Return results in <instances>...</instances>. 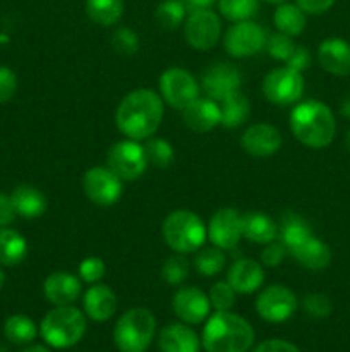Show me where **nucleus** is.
<instances>
[{
  "instance_id": "nucleus-1",
  "label": "nucleus",
  "mask_w": 350,
  "mask_h": 352,
  "mask_svg": "<svg viewBox=\"0 0 350 352\" xmlns=\"http://www.w3.org/2000/svg\"><path fill=\"white\" fill-rule=\"evenodd\" d=\"M163 119V100L148 88L127 93L115 112V124L120 133L134 141L153 136Z\"/></svg>"
},
{
  "instance_id": "nucleus-2",
  "label": "nucleus",
  "mask_w": 350,
  "mask_h": 352,
  "mask_svg": "<svg viewBox=\"0 0 350 352\" xmlns=\"http://www.w3.org/2000/svg\"><path fill=\"white\" fill-rule=\"evenodd\" d=\"M206 352H247L254 344V329L242 316L232 311H216L202 329Z\"/></svg>"
},
{
  "instance_id": "nucleus-3",
  "label": "nucleus",
  "mask_w": 350,
  "mask_h": 352,
  "mask_svg": "<svg viewBox=\"0 0 350 352\" xmlns=\"http://www.w3.org/2000/svg\"><path fill=\"white\" fill-rule=\"evenodd\" d=\"M290 129L304 146L326 148L336 133L333 112L321 102L307 100L294 107L290 112Z\"/></svg>"
},
{
  "instance_id": "nucleus-4",
  "label": "nucleus",
  "mask_w": 350,
  "mask_h": 352,
  "mask_svg": "<svg viewBox=\"0 0 350 352\" xmlns=\"http://www.w3.org/2000/svg\"><path fill=\"white\" fill-rule=\"evenodd\" d=\"M88 322L84 313L74 306H55L40 323V336L55 349H69L81 342Z\"/></svg>"
},
{
  "instance_id": "nucleus-5",
  "label": "nucleus",
  "mask_w": 350,
  "mask_h": 352,
  "mask_svg": "<svg viewBox=\"0 0 350 352\" xmlns=\"http://www.w3.org/2000/svg\"><path fill=\"white\" fill-rule=\"evenodd\" d=\"M161 234L172 251L178 254L194 253L205 244L208 229L205 222L189 210H175L163 220Z\"/></svg>"
},
{
  "instance_id": "nucleus-6",
  "label": "nucleus",
  "mask_w": 350,
  "mask_h": 352,
  "mask_svg": "<svg viewBox=\"0 0 350 352\" xmlns=\"http://www.w3.org/2000/svg\"><path fill=\"white\" fill-rule=\"evenodd\" d=\"M156 333V318L146 308L124 313L113 329V342L120 352H144Z\"/></svg>"
},
{
  "instance_id": "nucleus-7",
  "label": "nucleus",
  "mask_w": 350,
  "mask_h": 352,
  "mask_svg": "<svg viewBox=\"0 0 350 352\" xmlns=\"http://www.w3.org/2000/svg\"><path fill=\"white\" fill-rule=\"evenodd\" d=\"M106 167L120 179V181H136L146 172L148 158L144 146L139 141L124 140L117 141L106 153Z\"/></svg>"
},
{
  "instance_id": "nucleus-8",
  "label": "nucleus",
  "mask_w": 350,
  "mask_h": 352,
  "mask_svg": "<svg viewBox=\"0 0 350 352\" xmlns=\"http://www.w3.org/2000/svg\"><path fill=\"white\" fill-rule=\"evenodd\" d=\"M304 91V78L302 72L283 65L271 69L263 79V95L268 102L275 105H292L299 102Z\"/></svg>"
},
{
  "instance_id": "nucleus-9",
  "label": "nucleus",
  "mask_w": 350,
  "mask_h": 352,
  "mask_svg": "<svg viewBox=\"0 0 350 352\" xmlns=\"http://www.w3.org/2000/svg\"><path fill=\"white\" fill-rule=\"evenodd\" d=\"M297 296L294 291L281 284L270 285L263 289L256 299V311L264 322L281 323L287 322L297 311Z\"/></svg>"
},
{
  "instance_id": "nucleus-10",
  "label": "nucleus",
  "mask_w": 350,
  "mask_h": 352,
  "mask_svg": "<svg viewBox=\"0 0 350 352\" xmlns=\"http://www.w3.org/2000/svg\"><path fill=\"white\" fill-rule=\"evenodd\" d=\"M266 31L254 21H239L226 30L223 45L232 57L244 58L259 54L266 47Z\"/></svg>"
},
{
  "instance_id": "nucleus-11",
  "label": "nucleus",
  "mask_w": 350,
  "mask_h": 352,
  "mask_svg": "<svg viewBox=\"0 0 350 352\" xmlns=\"http://www.w3.org/2000/svg\"><path fill=\"white\" fill-rule=\"evenodd\" d=\"M160 93L168 105L184 110L199 96V82L185 69L170 67L160 76Z\"/></svg>"
},
{
  "instance_id": "nucleus-12",
  "label": "nucleus",
  "mask_w": 350,
  "mask_h": 352,
  "mask_svg": "<svg viewBox=\"0 0 350 352\" xmlns=\"http://www.w3.org/2000/svg\"><path fill=\"white\" fill-rule=\"evenodd\" d=\"M185 41L196 50H209L215 47L222 34L218 14L211 9L192 10L184 21Z\"/></svg>"
},
{
  "instance_id": "nucleus-13",
  "label": "nucleus",
  "mask_w": 350,
  "mask_h": 352,
  "mask_svg": "<svg viewBox=\"0 0 350 352\" xmlns=\"http://www.w3.org/2000/svg\"><path fill=\"white\" fill-rule=\"evenodd\" d=\"M82 189L95 205L112 206L122 196V181L108 167H93L82 177Z\"/></svg>"
},
{
  "instance_id": "nucleus-14",
  "label": "nucleus",
  "mask_w": 350,
  "mask_h": 352,
  "mask_svg": "<svg viewBox=\"0 0 350 352\" xmlns=\"http://www.w3.org/2000/svg\"><path fill=\"white\" fill-rule=\"evenodd\" d=\"M201 85L209 98L215 102H222L223 98L239 91L240 85H242V76L235 65L220 62V64H213L206 69Z\"/></svg>"
},
{
  "instance_id": "nucleus-15",
  "label": "nucleus",
  "mask_w": 350,
  "mask_h": 352,
  "mask_svg": "<svg viewBox=\"0 0 350 352\" xmlns=\"http://www.w3.org/2000/svg\"><path fill=\"white\" fill-rule=\"evenodd\" d=\"M208 237L220 250H232L242 239V215L235 208H222L213 213Z\"/></svg>"
},
{
  "instance_id": "nucleus-16",
  "label": "nucleus",
  "mask_w": 350,
  "mask_h": 352,
  "mask_svg": "<svg viewBox=\"0 0 350 352\" xmlns=\"http://www.w3.org/2000/svg\"><path fill=\"white\" fill-rule=\"evenodd\" d=\"M174 313L187 325H199L208 320L211 311L209 298L198 287H180L172 298Z\"/></svg>"
},
{
  "instance_id": "nucleus-17",
  "label": "nucleus",
  "mask_w": 350,
  "mask_h": 352,
  "mask_svg": "<svg viewBox=\"0 0 350 352\" xmlns=\"http://www.w3.org/2000/svg\"><path fill=\"white\" fill-rule=\"evenodd\" d=\"M240 146L253 157H271L281 146V134L271 124H254L244 131Z\"/></svg>"
},
{
  "instance_id": "nucleus-18",
  "label": "nucleus",
  "mask_w": 350,
  "mask_h": 352,
  "mask_svg": "<svg viewBox=\"0 0 350 352\" xmlns=\"http://www.w3.org/2000/svg\"><path fill=\"white\" fill-rule=\"evenodd\" d=\"M43 294L55 306H69L81 296V280L67 272H54L43 282Z\"/></svg>"
},
{
  "instance_id": "nucleus-19",
  "label": "nucleus",
  "mask_w": 350,
  "mask_h": 352,
  "mask_svg": "<svg viewBox=\"0 0 350 352\" xmlns=\"http://www.w3.org/2000/svg\"><path fill=\"white\" fill-rule=\"evenodd\" d=\"M182 119H184L185 126L194 133H208V131L215 129L222 119L218 102L211 100L209 96L206 98L198 96L194 102H191L182 110Z\"/></svg>"
},
{
  "instance_id": "nucleus-20",
  "label": "nucleus",
  "mask_w": 350,
  "mask_h": 352,
  "mask_svg": "<svg viewBox=\"0 0 350 352\" xmlns=\"http://www.w3.org/2000/svg\"><path fill=\"white\" fill-rule=\"evenodd\" d=\"M226 282L237 294H253L264 282L263 267L253 258H240L230 267Z\"/></svg>"
},
{
  "instance_id": "nucleus-21",
  "label": "nucleus",
  "mask_w": 350,
  "mask_h": 352,
  "mask_svg": "<svg viewBox=\"0 0 350 352\" xmlns=\"http://www.w3.org/2000/svg\"><path fill=\"white\" fill-rule=\"evenodd\" d=\"M84 313L93 320V322H106L112 318L117 311V296L108 285L105 284H93L86 291L84 299H82Z\"/></svg>"
},
{
  "instance_id": "nucleus-22",
  "label": "nucleus",
  "mask_w": 350,
  "mask_h": 352,
  "mask_svg": "<svg viewBox=\"0 0 350 352\" xmlns=\"http://www.w3.org/2000/svg\"><path fill=\"white\" fill-rule=\"evenodd\" d=\"M288 253L294 256V260L299 265L312 272L325 270L331 263V251H329V248L314 236L305 237L304 241L292 246Z\"/></svg>"
},
{
  "instance_id": "nucleus-23",
  "label": "nucleus",
  "mask_w": 350,
  "mask_h": 352,
  "mask_svg": "<svg viewBox=\"0 0 350 352\" xmlns=\"http://www.w3.org/2000/svg\"><path fill=\"white\" fill-rule=\"evenodd\" d=\"M161 352H199L201 339L187 323H170L158 337Z\"/></svg>"
},
{
  "instance_id": "nucleus-24",
  "label": "nucleus",
  "mask_w": 350,
  "mask_h": 352,
  "mask_svg": "<svg viewBox=\"0 0 350 352\" xmlns=\"http://www.w3.org/2000/svg\"><path fill=\"white\" fill-rule=\"evenodd\" d=\"M319 64L335 76L350 74V45L342 38H328L319 45Z\"/></svg>"
},
{
  "instance_id": "nucleus-25",
  "label": "nucleus",
  "mask_w": 350,
  "mask_h": 352,
  "mask_svg": "<svg viewBox=\"0 0 350 352\" xmlns=\"http://www.w3.org/2000/svg\"><path fill=\"white\" fill-rule=\"evenodd\" d=\"M14 210L26 220L40 219L47 212V198L38 188L30 184H21L10 195Z\"/></svg>"
},
{
  "instance_id": "nucleus-26",
  "label": "nucleus",
  "mask_w": 350,
  "mask_h": 352,
  "mask_svg": "<svg viewBox=\"0 0 350 352\" xmlns=\"http://www.w3.org/2000/svg\"><path fill=\"white\" fill-rule=\"evenodd\" d=\"M242 237L256 244H268L278 237V226L263 212L242 215Z\"/></svg>"
},
{
  "instance_id": "nucleus-27",
  "label": "nucleus",
  "mask_w": 350,
  "mask_h": 352,
  "mask_svg": "<svg viewBox=\"0 0 350 352\" xmlns=\"http://www.w3.org/2000/svg\"><path fill=\"white\" fill-rule=\"evenodd\" d=\"M27 243L17 230L0 227V265L16 267L26 258Z\"/></svg>"
},
{
  "instance_id": "nucleus-28",
  "label": "nucleus",
  "mask_w": 350,
  "mask_h": 352,
  "mask_svg": "<svg viewBox=\"0 0 350 352\" xmlns=\"http://www.w3.org/2000/svg\"><path fill=\"white\" fill-rule=\"evenodd\" d=\"M273 23L280 33L294 38L305 30L307 19H305V14L299 9L297 3L281 2L275 10Z\"/></svg>"
},
{
  "instance_id": "nucleus-29",
  "label": "nucleus",
  "mask_w": 350,
  "mask_h": 352,
  "mask_svg": "<svg viewBox=\"0 0 350 352\" xmlns=\"http://www.w3.org/2000/svg\"><path fill=\"white\" fill-rule=\"evenodd\" d=\"M249 113H250L249 100L239 91L226 96V98H223L222 102H220V116H222L220 124L225 127H230V129L242 126V124L247 120V117H249Z\"/></svg>"
},
{
  "instance_id": "nucleus-30",
  "label": "nucleus",
  "mask_w": 350,
  "mask_h": 352,
  "mask_svg": "<svg viewBox=\"0 0 350 352\" xmlns=\"http://www.w3.org/2000/svg\"><path fill=\"white\" fill-rule=\"evenodd\" d=\"M309 236H312L311 226L301 215H297V213H285L281 217L280 226H278V239L287 248V251Z\"/></svg>"
},
{
  "instance_id": "nucleus-31",
  "label": "nucleus",
  "mask_w": 350,
  "mask_h": 352,
  "mask_svg": "<svg viewBox=\"0 0 350 352\" xmlns=\"http://www.w3.org/2000/svg\"><path fill=\"white\" fill-rule=\"evenodd\" d=\"M86 14L100 26H113L124 14V0H86Z\"/></svg>"
},
{
  "instance_id": "nucleus-32",
  "label": "nucleus",
  "mask_w": 350,
  "mask_h": 352,
  "mask_svg": "<svg viewBox=\"0 0 350 352\" xmlns=\"http://www.w3.org/2000/svg\"><path fill=\"white\" fill-rule=\"evenodd\" d=\"M7 340L17 346H24L36 339L38 329L33 320L26 315H12L7 318L5 327H3Z\"/></svg>"
},
{
  "instance_id": "nucleus-33",
  "label": "nucleus",
  "mask_w": 350,
  "mask_h": 352,
  "mask_svg": "<svg viewBox=\"0 0 350 352\" xmlns=\"http://www.w3.org/2000/svg\"><path fill=\"white\" fill-rule=\"evenodd\" d=\"M185 16H187V7L182 0H163L158 3L156 10H154V19H156L158 26L167 31L180 26L185 21Z\"/></svg>"
},
{
  "instance_id": "nucleus-34",
  "label": "nucleus",
  "mask_w": 350,
  "mask_h": 352,
  "mask_svg": "<svg viewBox=\"0 0 350 352\" xmlns=\"http://www.w3.org/2000/svg\"><path fill=\"white\" fill-rule=\"evenodd\" d=\"M218 10L229 21H249L259 10V0H218Z\"/></svg>"
},
{
  "instance_id": "nucleus-35",
  "label": "nucleus",
  "mask_w": 350,
  "mask_h": 352,
  "mask_svg": "<svg viewBox=\"0 0 350 352\" xmlns=\"http://www.w3.org/2000/svg\"><path fill=\"white\" fill-rule=\"evenodd\" d=\"M225 261L226 260L225 254H223V250H220L216 246L202 248L196 254L194 268L202 277H213V275H218L225 268Z\"/></svg>"
},
{
  "instance_id": "nucleus-36",
  "label": "nucleus",
  "mask_w": 350,
  "mask_h": 352,
  "mask_svg": "<svg viewBox=\"0 0 350 352\" xmlns=\"http://www.w3.org/2000/svg\"><path fill=\"white\" fill-rule=\"evenodd\" d=\"M144 153H146L148 165H153L158 168H167L174 162V148L167 140L161 138H148V143L144 144Z\"/></svg>"
},
{
  "instance_id": "nucleus-37",
  "label": "nucleus",
  "mask_w": 350,
  "mask_h": 352,
  "mask_svg": "<svg viewBox=\"0 0 350 352\" xmlns=\"http://www.w3.org/2000/svg\"><path fill=\"white\" fill-rule=\"evenodd\" d=\"M189 275V263L184 256L175 254V256L167 258L161 265V277L168 285H180L184 284Z\"/></svg>"
},
{
  "instance_id": "nucleus-38",
  "label": "nucleus",
  "mask_w": 350,
  "mask_h": 352,
  "mask_svg": "<svg viewBox=\"0 0 350 352\" xmlns=\"http://www.w3.org/2000/svg\"><path fill=\"white\" fill-rule=\"evenodd\" d=\"M235 294L232 285L229 282H216L209 291V302L215 311H230L232 306L235 305Z\"/></svg>"
},
{
  "instance_id": "nucleus-39",
  "label": "nucleus",
  "mask_w": 350,
  "mask_h": 352,
  "mask_svg": "<svg viewBox=\"0 0 350 352\" xmlns=\"http://www.w3.org/2000/svg\"><path fill=\"white\" fill-rule=\"evenodd\" d=\"M297 45L294 43L292 36L283 33H275L271 36H268L266 41V50L270 54V57H273L275 60H280V62H287L288 57L292 55V52L295 50Z\"/></svg>"
},
{
  "instance_id": "nucleus-40",
  "label": "nucleus",
  "mask_w": 350,
  "mask_h": 352,
  "mask_svg": "<svg viewBox=\"0 0 350 352\" xmlns=\"http://www.w3.org/2000/svg\"><path fill=\"white\" fill-rule=\"evenodd\" d=\"M112 47L120 55H134L139 50V36L130 28H119L112 34Z\"/></svg>"
},
{
  "instance_id": "nucleus-41",
  "label": "nucleus",
  "mask_w": 350,
  "mask_h": 352,
  "mask_svg": "<svg viewBox=\"0 0 350 352\" xmlns=\"http://www.w3.org/2000/svg\"><path fill=\"white\" fill-rule=\"evenodd\" d=\"M302 308L312 318H326L333 311L331 299L326 294H321V292H312V294L305 296L302 299Z\"/></svg>"
},
{
  "instance_id": "nucleus-42",
  "label": "nucleus",
  "mask_w": 350,
  "mask_h": 352,
  "mask_svg": "<svg viewBox=\"0 0 350 352\" xmlns=\"http://www.w3.org/2000/svg\"><path fill=\"white\" fill-rule=\"evenodd\" d=\"M106 272V265L102 258L89 256L79 263V277L86 284H98Z\"/></svg>"
},
{
  "instance_id": "nucleus-43",
  "label": "nucleus",
  "mask_w": 350,
  "mask_h": 352,
  "mask_svg": "<svg viewBox=\"0 0 350 352\" xmlns=\"http://www.w3.org/2000/svg\"><path fill=\"white\" fill-rule=\"evenodd\" d=\"M287 248L280 243V241H271V243L264 244V250L261 253V261L266 267H278L281 261L285 260V254H287Z\"/></svg>"
},
{
  "instance_id": "nucleus-44",
  "label": "nucleus",
  "mask_w": 350,
  "mask_h": 352,
  "mask_svg": "<svg viewBox=\"0 0 350 352\" xmlns=\"http://www.w3.org/2000/svg\"><path fill=\"white\" fill-rule=\"evenodd\" d=\"M17 89V76L12 69L0 65V103L7 102L14 96Z\"/></svg>"
},
{
  "instance_id": "nucleus-45",
  "label": "nucleus",
  "mask_w": 350,
  "mask_h": 352,
  "mask_svg": "<svg viewBox=\"0 0 350 352\" xmlns=\"http://www.w3.org/2000/svg\"><path fill=\"white\" fill-rule=\"evenodd\" d=\"M309 64H311V54H309L307 48L301 47V45H297V47H295V50L292 52V55L288 57V60L285 62V65H288V67L295 69V71H299V72L305 71V69L309 67Z\"/></svg>"
},
{
  "instance_id": "nucleus-46",
  "label": "nucleus",
  "mask_w": 350,
  "mask_h": 352,
  "mask_svg": "<svg viewBox=\"0 0 350 352\" xmlns=\"http://www.w3.org/2000/svg\"><path fill=\"white\" fill-rule=\"evenodd\" d=\"M295 3H297L299 9L304 14L318 16V14H323L331 9L335 0H295Z\"/></svg>"
},
{
  "instance_id": "nucleus-47",
  "label": "nucleus",
  "mask_w": 350,
  "mask_h": 352,
  "mask_svg": "<svg viewBox=\"0 0 350 352\" xmlns=\"http://www.w3.org/2000/svg\"><path fill=\"white\" fill-rule=\"evenodd\" d=\"M253 352H301V351H299L297 346L288 342V340L271 339V340H264V342H261Z\"/></svg>"
},
{
  "instance_id": "nucleus-48",
  "label": "nucleus",
  "mask_w": 350,
  "mask_h": 352,
  "mask_svg": "<svg viewBox=\"0 0 350 352\" xmlns=\"http://www.w3.org/2000/svg\"><path fill=\"white\" fill-rule=\"evenodd\" d=\"M17 213L14 210L12 201H10V196L0 192V227H7L16 220Z\"/></svg>"
},
{
  "instance_id": "nucleus-49",
  "label": "nucleus",
  "mask_w": 350,
  "mask_h": 352,
  "mask_svg": "<svg viewBox=\"0 0 350 352\" xmlns=\"http://www.w3.org/2000/svg\"><path fill=\"white\" fill-rule=\"evenodd\" d=\"M182 2L185 3V7H187L189 12H192V10L211 9V7L215 6L218 0H182Z\"/></svg>"
},
{
  "instance_id": "nucleus-50",
  "label": "nucleus",
  "mask_w": 350,
  "mask_h": 352,
  "mask_svg": "<svg viewBox=\"0 0 350 352\" xmlns=\"http://www.w3.org/2000/svg\"><path fill=\"white\" fill-rule=\"evenodd\" d=\"M340 112H342L343 117L350 119V95L342 102V105H340Z\"/></svg>"
},
{
  "instance_id": "nucleus-51",
  "label": "nucleus",
  "mask_w": 350,
  "mask_h": 352,
  "mask_svg": "<svg viewBox=\"0 0 350 352\" xmlns=\"http://www.w3.org/2000/svg\"><path fill=\"white\" fill-rule=\"evenodd\" d=\"M21 352H50L45 346H40V344H33V346H27L26 349H23Z\"/></svg>"
},
{
  "instance_id": "nucleus-52",
  "label": "nucleus",
  "mask_w": 350,
  "mask_h": 352,
  "mask_svg": "<svg viewBox=\"0 0 350 352\" xmlns=\"http://www.w3.org/2000/svg\"><path fill=\"white\" fill-rule=\"evenodd\" d=\"M3 284H5V275H3V272L0 270V291H2Z\"/></svg>"
},
{
  "instance_id": "nucleus-53",
  "label": "nucleus",
  "mask_w": 350,
  "mask_h": 352,
  "mask_svg": "<svg viewBox=\"0 0 350 352\" xmlns=\"http://www.w3.org/2000/svg\"><path fill=\"white\" fill-rule=\"evenodd\" d=\"M345 146H347V150L350 151V131H349V134H347V138H345Z\"/></svg>"
},
{
  "instance_id": "nucleus-54",
  "label": "nucleus",
  "mask_w": 350,
  "mask_h": 352,
  "mask_svg": "<svg viewBox=\"0 0 350 352\" xmlns=\"http://www.w3.org/2000/svg\"><path fill=\"white\" fill-rule=\"evenodd\" d=\"M264 2H270V3H281V2H285V0H264Z\"/></svg>"
},
{
  "instance_id": "nucleus-55",
  "label": "nucleus",
  "mask_w": 350,
  "mask_h": 352,
  "mask_svg": "<svg viewBox=\"0 0 350 352\" xmlns=\"http://www.w3.org/2000/svg\"><path fill=\"white\" fill-rule=\"evenodd\" d=\"M0 352H7L5 349H3V347H0Z\"/></svg>"
}]
</instances>
